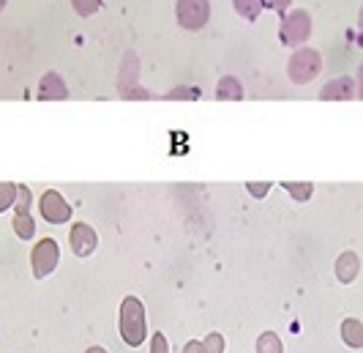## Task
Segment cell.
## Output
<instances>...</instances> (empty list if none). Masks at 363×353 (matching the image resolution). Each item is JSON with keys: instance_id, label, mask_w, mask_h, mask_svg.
Instances as JSON below:
<instances>
[{"instance_id": "1", "label": "cell", "mask_w": 363, "mask_h": 353, "mask_svg": "<svg viewBox=\"0 0 363 353\" xmlns=\"http://www.w3.org/2000/svg\"><path fill=\"white\" fill-rule=\"evenodd\" d=\"M145 307L143 301L134 296L123 298L121 304V337L128 348H140L145 342Z\"/></svg>"}, {"instance_id": "2", "label": "cell", "mask_w": 363, "mask_h": 353, "mask_svg": "<svg viewBox=\"0 0 363 353\" xmlns=\"http://www.w3.org/2000/svg\"><path fill=\"white\" fill-rule=\"evenodd\" d=\"M323 72V58L317 50H311V47H303V50H298L295 55L290 58V63H287V75H290L292 82H311L314 77Z\"/></svg>"}, {"instance_id": "3", "label": "cell", "mask_w": 363, "mask_h": 353, "mask_svg": "<svg viewBox=\"0 0 363 353\" xmlns=\"http://www.w3.org/2000/svg\"><path fill=\"white\" fill-rule=\"evenodd\" d=\"M178 22L186 31H200L211 19V3L208 0H178Z\"/></svg>"}, {"instance_id": "4", "label": "cell", "mask_w": 363, "mask_h": 353, "mask_svg": "<svg viewBox=\"0 0 363 353\" xmlns=\"http://www.w3.org/2000/svg\"><path fill=\"white\" fill-rule=\"evenodd\" d=\"M311 36V17L306 11H292L284 17V25H281V38L292 44V47H298V44H303L306 38Z\"/></svg>"}, {"instance_id": "5", "label": "cell", "mask_w": 363, "mask_h": 353, "mask_svg": "<svg viewBox=\"0 0 363 353\" xmlns=\"http://www.w3.org/2000/svg\"><path fill=\"white\" fill-rule=\"evenodd\" d=\"M57 258H60V249L52 239H41L33 249V274L36 277H47L50 271H55L57 266Z\"/></svg>"}, {"instance_id": "6", "label": "cell", "mask_w": 363, "mask_h": 353, "mask_svg": "<svg viewBox=\"0 0 363 353\" xmlns=\"http://www.w3.org/2000/svg\"><path fill=\"white\" fill-rule=\"evenodd\" d=\"M41 214H44L47 222H52V224L69 222V217H72V205L66 203L57 192H47V195L41 197Z\"/></svg>"}, {"instance_id": "7", "label": "cell", "mask_w": 363, "mask_h": 353, "mask_svg": "<svg viewBox=\"0 0 363 353\" xmlns=\"http://www.w3.org/2000/svg\"><path fill=\"white\" fill-rule=\"evenodd\" d=\"M69 239H72V252L74 255H79V258H88L93 249H96V244H99L96 233H93V227L85 222L74 224Z\"/></svg>"}, {"instance_id": "8", "label": "cell", "mask_w": 363, "mask_h": 353, "mask_svg": "<svg viewBox=\"0 0 363 353\" xmlns=\"http://www.w3.org/2000/svg\"><path fill=\"white\" fill-rule=\"evenodd\" d=\"M355 91H358V88H355V82H352L350 77H339V80L328 82L320 96H323L325 102H330V99H352Z\"/></svg>"}, {"instance_id": "9", "label": "cell", "mask_w": 363, "mask_h": 353, "mask_svg": "<svg viewBox=\"0 0 363 353\" xmlns=\"http://www.w3.org/2000/svg\"><path fill=\"white\" fill-rule=\"evenodd\" d=\"M358 271H361V261H358L355 252L339 255V261H336V277L342 279V282H352V279L358 277Z\"/></svg>"}, {"instance_id": "10", "label": "cell", "mask_w": 363, "mask_h": 353, "mask_svg": "<svg viewBox=\"0 0 363 353\" xmlns=\"http://www.w3.org/2000/svg\"><path fill=\"white\" fill-rule=\"evenodd\" d=\"M38 96L41 99H66L69 91H66L63 80L57 75H44L41 77V85H38Z\"/></svg>"}, {"instance_id": "11", "label": "cell", "mask_w": 363, "mask_h": 353, "mask_svg": "<svg viewBox=\"0 0 363 353\" xmlns=\"http://www.w3.org/2000/svg\"><path fill=\"white\" fill-rule=\"evenodd\" d=\"M342 340L350 348H363V323L358 317H347L342 323Z\"/></svg>"}, {"instance_id": "12", "label": "cell", "mask_w": 363, "mask_h": 353, "mask_svg": "<svg viewBox=\"0 0 363 353\" xmlns=\"http://www.w3.org/2000/svg\"><path fill=\"white\" fill-rule=\"evenodd\" d=\"M14 230H17L19 239H30V236L36 233L33 217H30L28 211H17V217H14Z\"/></svg>"}, {"instance_id": "13", "label": "cell", "mask_w": 363, "mask_h": 353, "mask_svg": "<svg viewBox=\"0 0 363 353\" xmlns=\"http://www.w3.org/2000/svg\"><path fill=\"white\" fill-rule=\"evenodd\" d=\"M238 9V14L246 19H257L262 11V0H233Z\"/></svg>"}, {"instance_id": "14", "label": "cell", "mask_w": 363, "mask_h": 353, "mask_svg": "<svg viewBox=\"0 0 363 353\" xmlns=\"http://www.w3.org/2000/svg\"><path fill=\"white\" fill-rule=\"evenodd\" d=\"M240 96H243V91H240L238 80L224 77V80L218 82V99H240Z\"/></svg>"}, {"instance_id": "15", "label": "cell", "mask_w": 363, "mask_h": 353, "mask_svg": "<svg viewBox=\"0 0 363 353\" xmlns=\"http://www.w3.org/2000/svg\"><path fill=\"white\" fill-rule=\"evenodd\" d=\"M257 353H281V342L273 332H265V335L257 340Z\"/></svg>"}, {"instance_id": "16", "label": "cell", "mask_w": 363, "mask_h": 353, "mask_svg": "<svg viewBox=\"0 0 363 353\" xmlns=\"http://www.w3.org/2000/svg\"><path fill=\"white\" fill-rule=\"evenodd\" d=\"M284 189L290 192L295 200H301V203H306L311 197V192H314V186L311 184H284Z\"/></svg>"}, {"instance_id": "17", "label": "cell", "mask_w": 363, "mask_h": 353, "mask_svg": "<svg viewBox=\"0 0 363 353\" xmlns=\"http://www.w3.org/2000/svg\"><path fill=\"white\" fill-rule=\"evenodd\" d=\"M74 11L79 14V17H91L93 11H99V6H101V0H72Z\"/></svg>"}, {"instance_id": "18", "label": "cell", "mask_w": 363, "mask_h": 353, "mask_svg": "<svg viewBox=\"0 0 363 353\" xmlns=\"http://www.w3.org/2000/svg\"><path fill=\"white\" fill-rule=\"evenodd\" d=\"M14 200H17V186L0 184V211H6L9 205H14Z\"/></svg>"}, {"instance_id": "19", "label": "cell", "mask_w": 363, "mask_h": 353, "mask_svg": "<svg viewBox=\"0 0 363 353\" xmlns=\"http://www.w3.org/2000/svg\"><path fill=\"white\" fill-rule=\"evenodd\" d=\"M202 348H205V353H224V337L218 335V332L208 335L205 342H202Z\"/></svg>"}, {"instance_id": "20", "label": "cell", "mask_w": 363, "mask_h": 353, "mask_svg": "<svg viewBox=\"0 0 363 353\" xmlns=\"http://www.w3.org/2000/svg\"><path fill=\"white\" fill-rule=\"evenodd\" d=\"M150 353H169L167 337H164V335H153V345H150Z\"/></svg>"}, {"instance_id": "21", "label": "cell", "mask_w": 363, "mask_h": 353, "mask_svg": "<svg viewBox=\"0 0 363 353\" xmlns=\"http://www.w3.org/2000/svg\"><path fill=\"white\" fill-rule=\"evenodd\" d=\"M183 353H205V348H202V342H197V340H191V342H186V348H183Z\"/></svg>"}, {"instance_id": "22", "label": "cell", "mask_w": 363, "mask_h": 353, "mask_svg": "<svg viewBox=\"0 0 363 353\" xmlns=\"http://www.w3.org/2000/svg\"><path fill=\"white\" fill-rule=\"evenodd\" d=\"M249 189H252V192H255L257 197H259V195H265V192L271 189V184H252V186H249Z\"/></svg>"}, {"instance_id": "23", "label": "cell", "mask_w": 363, "mask_h": 353, "mask_svg": "<svg viewBox=\"0 0 363 353\" xmlns=\"http://www.w3.org/2000/svg\"><path fill=\"white\" fill-rule=\"evenodd\" d=\"M290 3H292V0H271V6H273V9H279V11H284Z\"/></svg>"}, {"instance_id": "24", "label": "cell", "mask_w": 363, "mask_h": 353, "mask_svg": "<svg viewBox=\"0 0 363 353\" xmlns=\"http://www.w3.org/2000/svg\"><path fill=\"white\" fill-rule=\"evenodd\" d=\"M358 88H361V99H363V63H361V69H358Z\"/></svg>"}, {"instance_id": "25", "label": "cell", "mask_w": 363, "mask_h": 353, "mask_svg": "<svg viewBox=\"0 0 363 353\" xmlns=\"http://www.w3.org/2000/svg\"><path fill=\"white\" fill-rule=\"evenodd\" d=\"M88 353H107V351H104V348H91Z\"/></svg>"}, {"instance_id": "26", "label": "cell", "mask_w": 363, "mask_h": 353, "mask_svg": "<svg viewBox=\"0 0 363 353\" xmlns=\"http://www.w3.org/2000/svg\"><path fill=\"white\" fill-rule=\"evenodd\" d=\"M361 28H363V9H361Z\"/></svg>"}, {"instance_id": "27", "label": "cell", "mask_w": 363, "mask_h": 353, "mask_svg": "<svg viewBox=\"0 0 363 353\" xmlns=\"http://www.w3.org/2000/svg\"><path fill=\"white\" fill-rule=\"evenodd\" d=\"M3 6H6V0H0V9H3Z\"/></svg>"}]
</instances>
